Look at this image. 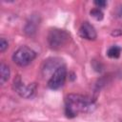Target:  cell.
<instances>
[{"label":"cell","instance_id":"obj_7","mask_svg":"<svg viewBox=\"0 0 122 122\" xmlns=\"http://www.w3.org/2000/svg\"><path fill=\"white\" fill-rule=\"evenodd\" d=\"M58 58H50L45 61L44 66L42 68V72L44 75H47L49 73H53L60 66H62V62Z\"/></svg>","mask_w":122,"mask_h":122},{"label":"cell","instance_id":"obj_1","mask_svg":"<svg viewBox=\"0 0 122 122\" xmlns=\"http://www.w3.org/2000/svg\"><path fill=\"white\" fill-rule=\"evenodd\" d=\"M95 108L94 100L86 95L71 93L65 100V113L69 118L75 117L79 112H92Z\"/></svg>","mask_w":122,"mask_h":122},{"label":"cell","instance_id":"obj_9","mask_svg":"<svg viewBox=\"0 0 122 122\" xmlns=\"http://www.w3.org/2000/svg\"><path fill=\"white\" fill-rule=\"evenodd\" d=\"M10 68L6 64L1 63V65H0V83L2 85L6 81H8V79L10 78Z\"/></svg>","mask_w":122,"mask_h":122},{"label":"cell","instance_id":"obj_10","mask_svg":"<svg viewBox=\"0 0 122 122\" xmlns=\"http://www.w3.org/2000/svg\"><path fill=\"white\" fill-rule=\"evenodd\" d=\"M120 53H121V48L118 46H112L107 51L108 56L111 58H118L120 56Z\"/></svg>","mask_w":122,"mask_h":122},{"label":"cell","instance_id":"obj_4","mask_svg":"<svg viewBox=\"0 0 122 122\" xmlns=\"http://www.w3.org/2000/svg\"><path fill=\"white\" fill-rule=\"evenodd\" d=\"M13 89L14 91L22 97L24 98H29L30 96L33 95V93L35 92V90H36V85L34 83L32 84H29V85H26L21 77L19 75H17L14 80H13Z\"/></svg>","mask_w":122,"mask_h":122},{"label":"cell","instance_id":"obj_3","mask_svg":"<svg viewBox=\"0 0 122 122\" xmlns=\"http://www.w3.org/2000/svg\"><path fill=\"white\" fill-rule=\"evenodd\" d=\"M35 57H36V52L32 49L27 46H22L17 51H14L12 55V60L18 66L25 67L28 66L31 61H33Z\"/></svg>","mask_w":122,"mask_h":122},{"label":"cell","instance_id":"obj_12","mask_svg":"<svg viewBox=\"0 0 122 122\" xmlns=\"http://www.w3.org/2000/svg\"><path fill=\"white\" fill-rule=\"evenodd\" d=\"M8 46H9L8 41L5 38H0V51L4 52L8 49Z\"/></svg>","mask_w":122,"mask_h":122},{"label":"cell","instance_id":"obj_6","mask_svg":"<svg viewBox=\"0 0 122 122\" xmlns=\"http://www.w3.org/2000/svg\"><path fill=\"white\" fill-rule=\"evenodd\" d=\"M79 35L87 40H95L97 37L96 30L89 22H84L79 28Z\"/></svg>","mask_w":122,"mask_h":122},{"label":"cell","instance_id":"obj_14","mask_svg":"<svg viewBox=\"0 0 122 122\" xmlns=\"http://www.w3.org/2000/svg\"><path fill=\"white\" fill-rule=\"evenodd\" d=\"M117 15H118L119 17L122 16V6H119V7H118V9H117Z\"/></svg>","mask_w":122,"mask_h":122},{"label":"cell","instance_id":"obj_5","mask_svg":"<svg viewBox=\"0 0 122 122\" xmlns=\"http://www.w3.org/2000/svg\"><path fill=\"white\" fill-rule=\"evenodd\" d=\"M66 77H67V69L64 65H62L51 74V78L48 81V87L51 90L60 89L64 85L66 81Z\"/></svg>","mask_w":122,"mask_h":122},{"label":"cell","instance_id":"obj_11","mask_svg":"<svg viewBox=\"0 0 122 122\" xmlns=\"http://www.w3.org/2000/svg\"><path fill=\"white\" fill-rule=\"evenodd\" d=\"M90 13H91V15H92L93 18H95L97 21L102 20V19H103V17H104V14H103L102 10H101L100 9H98V8L92 9V10L90 11Z\"/></svg>","mask_w":122,"mask_h":122},{"label":"cell","instance_id":"obj_13","mask_svg":"<svg viewBox=\"0 0 122 122\" xmlns=\"http://www.w3.org/2000/svg\"><path fill=\"white\" fill-rule=\"evenodd\" d=\"M93 3H94V5H95L98 9H102V8H105V7L107 6V2L104 1V0H96V1H94Z\"/></svg>","mask_w":122,"mask_h":122},{"label":"cell","instance_id":"obj_8","mask_svg":"<svg viewBox=\"0 0 122 122\" xmlns=\"http://www.w3.org/2000/svg\"><path fill=\"white\" fill-rule=\"evenodd\" d=\"M38 21L35 17H31L26 24L25 28H24V31L27 35H33L36 31L37 26H38Z\"/></svg>","mask_w":122,"mask_h":122},{"label":"cell","instance_id":"obj_2","mask_svg":"<svg viewBox=\"0 0 122 122\" xmlns=\"http://www.w3.org/2000/svg\"><path fill=\"white\" fill-rule=\"evenodd\" d=\"M49 46L53 50H58L64 47L70 40V34L61 29H51L48 33Z\"/></svg>","mask_w":122,"mask_h":122}]
</instances>
